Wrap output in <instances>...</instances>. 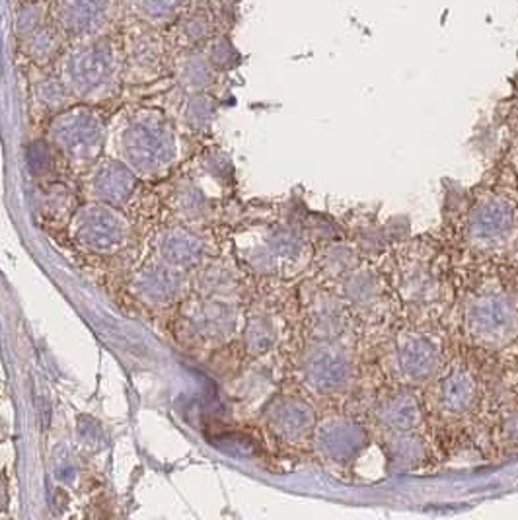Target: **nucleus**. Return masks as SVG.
Wrapping results in <instances>:
<instances>
[{"instance_id": "nucleus-1", "label": "nucleus", "mask_w": 518, "mask_h": 520, "mask_svg": "<svg viewBox=\"0 0 518 520\" xmlns=\"http://www.w3.org/2000/svg\"><path fill=\"white\" fill-rule=\"evenodd\" d=\"M119 153L136 174L166 170L175 158V136L168 119L154 109L133 114L119 133Z\"/></svg>"}, {"instance_id": "nucleus-2", "label": "nucleus", "mask_w": 518, "mask_h": 520, "mask_svg": "<svg viewBox=\"0 0 518 520\" xmlns=\"http://www.w3.org/2000/svg\"><path fill=\"white\" fill-rule=\"evenodd\" d=\"M466 325L470 335L482 344H507L518 332L516 298L501 289L473 295L466 306Z\"/></svg>"}, {"instance_id": "nucleus-3", "label": "nucleus", "mask_w": 518, "mask_h": 520, "mask_svg": "<svg viewBox=\"0 0 518 520\" xmlns=\"http://www.w3.org/2000/svg\"><path fill=\"white\" fill-rule=\"evenodd\" d=\"M117 55L107 41H92L68 55L65 61V86L78 98H95L114 85Z\"/></svg>"}, {"instance_id": "nucleus-4", "label": "nucleus", "mask_w": 518, "mask_h": 520, "mask_svg": "<svg viewBox=\"0 0 518 520\" xmlns=\"http://www.w3.org/2000/svg\"><path fill=\"white\" fill-rule=\"evenodd\" d=\"M75 240L95 254H115L127 242L129 226L117 207L107 203H90L80 207L71 223Z\"/></svg>"}, {"instance_id": "nucleus-5", "label": "nucleus", "mask_w": 518, "mask_h": 520, "mask_svg": "<svg viewBox=\"0 0 518 520\" xmlns=\"http://www.w3.org/2000/svg\"><path fill=\"white\" fill-rule=\"evenodd\" d=\"M51 141L78 162L94 160L104 146V123L90 107H71L51 123Z\"/></svg>"}, {"instance_id": "nucleus-6", "label": "nucleus", "mask_w": 518, "mask_h": 520, "mask_svg": "<svg viewBox=\"0 0 518 520\" xmlns=\"http://www.w3.org/2000/svg\"><path fill=\"white\" fill-rule=\"evenodd\" d=\"M354 366L349 355L332 344L312 347L303 361V376L308 386L320 392H337L351 385Z\"/></svg>"}, {"instance_id": "nucleus-7", "label": "nucleus", "mask_w": 518, "mask_h": 520, "mask_svg": "<svg viewBox=\"0 0 518 520\" xmlns=\"http://www.w3.org/2000/svg\"><path fill=\"white\" fill-rule=\"evenodd\" d=\"M514 230V207L507 197L491 195L473 209L468 223V236L473 244L495 245Z\"/></svg>"}, {"instance_id": "nucleus-8", "label": "nucleus", "mask_w": 518, "mask_h": 520, "mask_svg": "<svg viewBox=\"0 0 518 520\" xmlns=\"http://www.w3.org/2000/svg\"><path fill=\"white\" fill-rule=\"evenodd\" d=\"M393 363L398 373L412 382L431 378L441 365V347L431 335L405 334L395 345Z\"/></svg>"}, {"instance_id": "nucleus-9", "label": "nucleus", "mask_w": 518, "mask_h": 520, "mask_svg": "<svg viewBox=\"0 0 518 520\" xmlns=\"http://www.w3.org/2000/svg\"><path fill=\"white\" fill-rule=\"evenodd\" d=\"M92 194L95 201L123 207L136 194V172L123 160H102L92 174Z\"/></svg>"}, {"instance_id": "nucleus-10", "label": "nucleus", "mask_w": 518, "mask_h": 520, "mask_svg": "<svg viewBox=\"0 0 518 520\" xmlns=\"http://www.w3.org/2000/svg\"><path fill=\"white\" fill-rule=\"evenodd\" d=\"M115 0H59V22L63 30L92 37L114 18Z\"/></svg>"}, {"instance_id": "nucleus-11", "label": "nucleus", "mask_w": 518, "mask_h": 520, "mask_svg": "<svg viewBox=\"0 0 518 520\" xmlns=\"http://www.w3.org/2000/svg\"><path fill=\"white\" fill-rule=\"evenodd\" d=\"M134 291L146 303L170 305L182 295L185 286V275L182 269H175L168 264L150 262L134 277Z\"/></svg>"}, {"instance_id": "nucleus-12", "label": "nucleus", "mask_w": 518, "mask_h": 520, "mask_svg": "<svg viewBox=\"0 0 518 520\" xmlns=\"http://www.w3.org/2000/svg\"><path fill=\"white\" fill-rule=\"evenodd\" d=\"M185 322L191 332L203 339H223L234 332L236 310L226 300L211 296L189 306L185 312Z\"/></svg>"}, {"instance_id": "nucleus-13", "label": "nucleus", "mask_w": 518, "mask_h": 520, "mask_svg": "<svg viewBox=\"0 0 518 520\" xmlns=\"http://www.w3.org/2000/svg\"><path fill=\"white\" fill-rule=\"evenodd\" d=\"M158 259L175 269L187 271L201 264L204 244L194 230L184 226H172L162 232L156 240Z\"/></svg>"}, {"instance_id": "nucleus-14", "label": "nucleus", "mask_w": 518, "mask_h": 520, "mask_svg": "<svg viewBox=\"0 0 518 520\" xmlns=\"http://www.w3.org/2000/svg\"><path fill=\"white\" fill-rule=\"evenodd\" d=\"M269 425L283 439H300L304 436L314 425L312 407L296 398H283L277 400L269 407Z\"/></svg>"}, {"instance_id": "nucleus-15", "label": "nucleus", "mask_w": 518, "mask_h": 520, "mask_svg": "<svg viewBox=\"0 0 518 520\" xmlns=\"http://www.w3.org/2000/svg\"><path fill=\"white\" fill-rule=\"evenodd\" d=\"M477 398V386L473 376L466 368L450 371L439 386V404L448 415H463L473 407Z\"/></svg>"}, {"instance_id": "nucleus-16", "label": "nucleus", "mask_w": 518, "mask_h": 520, "mask_svg": "<svg viewBox=\"0 0 518 520\" xmlns=\"http://www.w3.org/2000/svg\"><path fill=\"white\" fill-rule=\"evenodd\" d=\"M318 443L327 456L334 460H347L361 448L364 435L353 423L334 419L322 425Z\"/></svg>"}, {"instance_id": "nucleus-17", "label": "nucleus", "mask_w": 518, "mask_h": 520, "mask_svg": "<svg viewBox=\"0 0 518 520\" xmlns=\"http://www.w3.org/2000/svg\"><path fill=\"white\" fill-rule=\"evenodd\" d=\"M378 417L386 427L400 433H409L419 425L421 414L419 405L413 398H409V395H398V398H392L386 404L380 405Z\"/></svg>"}, {"instance_id": "nucleus-18", "label": "nucleus", "mask_w": 518, "mask_h": 520, "mask_svg": "<svg viewBox=\"0 0 518 520\" xmlns=\"http://www.w3.org/2000/svg\"><path fill=\"white\" fill-rule=\"evenodd\" d=\"M310 320L316 330L324 337H335L345 327V310L334 298H318V303L312 306Z\"/></svg>"}, {"instance_id": "nucleus-19", "label": "nucleus", "mask_w": 518, "mask_h": 520, "mask_svg": "<svg viewBox=\"0 0 518 520\" xmlns=\"http://www.w3.org/2000/svg\"><path fill=\"white\" fill-rule=\"evenodd\" d=\"M273 344H275L273 322L264 314H255L245 325V347L255 355H264L273 347Z\"/></svg>"}, {"instance_id": "nucleus-20", "label": "nucleus", "mask_w": 518, "mask_h": 520, "mask_svg": "<svg viewBox=\"0 0 518 520\" xmlns=\"http://www.w3.org/2000/svg\"><path fill=\"white\" fill-rule=\"evenodd\" d=\"M345 295L357 305H368L378 296V279L371 271L354 269L345 279Z\"/></svg>"}, {"instance_id": "nucleus-21", "label": "nucleus", "mask_w": 518, "mask_h": 520, "mask_svg": "<svg viewBox=\"0 0 518 520\" xmlns=\"http://www.w3.org/2000/svg\"><path fill=\"white\" fill-rule=\"evenodd\" d=\"M59 44L61 39L57 32L51 30V27H41V30L35 27L30 37H27V55L35 61H47L57 53Z\"/></svg>"}, {"instance_id": "nucleus-22", "label": "nucleus", "mask_w": 518, "mask_h": 520, "mask_svg": "<svg viewBox=\"0 0 518 520\" xmlns=\"http://www.w3.org/2000/svg\"><path fill=\"white\" fill-rule=\"evenodd\" d=\"M187 0H133L134 10L141 14L143 18L162 22L175 16L185 6Z\"/></svg>"}, {"instance_id": "nucleus-23", "label": "nucleus", "mask_w": 518, "mask_h": 520, "mask_svg": "<svg viewBox=\"0 0 518 520\" xmlns=\"http://www.w3.org/2000/svg\"><path fill=\"white\" fill-rule=\"evenodd\" d=\"M403 289L407 293V298L423 300V298H427L429 293L433 291V279L427 275L425 271L419 269L417 273L407 275V279L403 281Z\"/></svg>"}, {"instance_id": "nucleus-24", "label": "nucleus", "mask_w": 518, "mask_h": 520, "mask_svg": "<svg viewBox=\"0 0 518 520\" xmlns=\"http://www.w3.org/2000/svg\"><path fill=\"white\" fill-rule=\"evenodd\" d=\"M66 92L68 88L65 86V82H44V85L37 88V98L45 105L55 107V105H63Z\"/></svg>"}, {"instance_id": "nucleus-25", "label": "nucleus", "mask_w": 518, "mask_h": 520, "mask_svg": "<svg viewBox=\"0 0 518 520\" xmlns=\"http://www.w3.org/2000/svg\"><path fill=\"white\" fill-rule=\"evenodd\" d=\"M325 269L334 275H341V273H349L353 269V255L347 250H330L325 254Z\"/></svg>"}, {"instance_id": "nucleus-26", "label": "nucleus", "mask_w": 518, "mask_h": 520, "mask_svg": "<svg viewBox=\"0 0 518 520\" xmlns=\"http://www.w3.org/2000/svg\"><path fill=\"white\" fill-rule=\"evenodd\" d=\"M197 18H194V20H189L187 24H185V35L187 37H195V39H201V37H204L207 35V30H209V25H207V22H204V18H201V14H195Z\"/></svg>"}, {"instance_id": "nucleus-27", "label": "nucleus", "mask_w": 518, "mask_h": 520, "mask_svg": "<svg viewBox=\"0 0 518 520\" xmlns=\"http://www.w3.org/2000/svg\"><path fill=\"white\" fill-rule=\"evenodd\" d=\"M504 431H507L511 441L518 443V415H514V417H511L507 421V425H504Z\"/></svg>"}, {"instance_id": "nucleus-28", "label": "nucleus", "mask_w": 518, "mask_h": 520, "mask_svg": "<svg viewBox=\"0 0 518 520\" xmlns=\"http://www.w3.org/2000/svg\"><path fill=\"white\" fill-rule=\"evenodd\" d=\"M5 423H3V419H0V439H3V435H5Z\"/></svg>"}]
</instances>
